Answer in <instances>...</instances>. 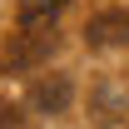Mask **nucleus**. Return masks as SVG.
I'll list each match as a JSON object with an SVG mask.
<instances>
[{
    "label": "nucleus",
    "mask_w": 129,
    "mask_h": 129,
    "mask_svg": "<svg viewBox=\"0 0 129 129\" xmlns=\"http://www.w3.org/2000/svg\"><path fill=\"white\" fill-rule=\"evenodd\" d=\"M30 104L40 114H60L64 104H70V75H40V80L30 84Z\"/></svg>",
    "instance_id": "7ed1b4c3"
},
{
    "label": "nucleus",
    "mask_w": 129,
    "mask_h": 129,
    "mask_svg": "<svg viewBox=\"0 0 129 129\" xmlns=\"http://www.w3.org/2000/svg\"><path fill=\"white\" fill-rule=\"evenodd\" d=\"M89 45H129V10H104L84 25Z\"/></svg>",
    "instance_id": "f03ea898"
},
{
    "label": "nucleus",
    "mask_w": 129,
    "mask_h": 129,
    "mask_svg": "<svg viewBox=\"0 0 129 129\" xmlns=\"http://www.w3.org/2000/svg\"><path fill=\"white\" fill-rule=\"evenodd\" d=\"M20 124V104H5L0 99V129H15Z\"/></svg>",
    "instance_id": "39448f33"
},
{
    "label": "nucleus",
    "mask_w": 129,
    "mask_h": 129,
    "mask_svg": "<svg viewBox=\"0 0 129 129\" xmlns=\"http://www.w3.org/2000/svg\"><path fill=\"white\" fill-rule=\"evenodd\" d=\"M60 10H64V0H20L15 20L25 25V30H55Z\"/></svg>",
    "instance_id": "20e7f679"
},
{
    "label": "nucleus",
    "mask_w": 129,
    "mask_h": 129,
    "mask_svg": "<svg viewBox=\"0 0 129 129\" xmlns=\"http://www.w3.org/2000/svg\"><path fill=\"white\" fill-rule=\"evenodd\" d=\"M55 45H60L55 30H25V25H15L10 35H0V75L45 64L50 55H55Z\"/></svg>",
    "instance_id": "f257e3e1"
}]
</instances>
